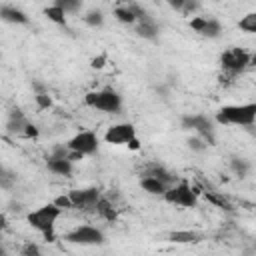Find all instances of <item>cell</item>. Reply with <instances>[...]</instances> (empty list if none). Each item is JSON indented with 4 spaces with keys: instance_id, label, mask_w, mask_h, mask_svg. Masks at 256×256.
<instances>
[{
    "instance_id": "cell-2",
    "label": "cell",
    "mask_w": 256,
    "mask_h": 256,
    "mask_svg": "<svg viewBox=\"0 0 256 256\" xmlns=\"http://www.w3.org/2000/svg\"><path fill=\"white\" fill-rule=\"evenodd\" d=\"M214 122L220 126H240L252 128L256 124V102L242 104H224L216 110Z\"/></svg>"
},
{
    "instance_id": "cell-26",
    "label": "cell",
    "mask_w": 256,
    "mask_h": 256,
    "mask_svg": "<svg viewBox=\"0 0 256 256\" xmlns=\"http://www.w3.org/2000/svg\"><path fill=\"white\" fill-rule=\"evenodd\" d=\"M56 4H60L62 10H64L68 16L82 10V2H80V0H56Z\"/></svg>"
},
{
    "instance_id": "cell-1",
    "label": "cell",
    "mask_w": 256,
    "mask_h": 256,
    "mask_svg": "<svg viewBox=\"0 0 256 256\" xmlns=\"http://www.w3.org/2000/svg\"><path fill=\"white\" fill-rule=\"evenodd\" d=\"M62 212L64 210L58 208L54 202H48V204H42V206L30 210L26 214V222H28V226L32 230L40 232L46 238V242H54V238H56V222L62 216Z\"/></svg>"
},
{
    "instance_id": "cell-19",
    "label": "cell",
    "mask_w": 256,
    "mask_h": 256,
    "mask_svg": "<svg viewBox=\"0 0 256 256\" xmlns=\"http://www.w3.org/2000/svg\"><path fill=\"white\" fill-rule=\"evenodd\" d=\"M112 16H114V20H118L120 24H124V26H136V22H138V18H136V14L132 12V8H130V4H118L114 10H112Z\"/></svg>"
},
{
    "instance_id": "cell-13",
    "label": "cell",
    "mask_w": 256,
    "mask_h": 256,
    "mask_svg": "<svg viewBox=\"0 0 256 256\" xmlns=\"http://www.w3.org/2000/svg\"><path fill=\"white\" fill-rule=\"evenodd\" d=\"M134 34H136L138 38L148 40V42H156L158 36H160V26H158L156 18L146 16V18H142V20L136 22V26H134Z\"/></svg>"
},
{
    "instance_id": "cell-28",
    "label": "cell",
    "mask_w": 256,
    "mask_h": 256,
    "mask_svg": "<svg viewBox=\"0 0 256 256\" xmlns=\"http://www.w3.org/2000/svg\"><path fill=\"white\" fill-rule=\"evenodd\" d=\"M18 252H20V256H42V250L36 242H24Z\"/></svg>"
},
{
    "instance_id": "cell-11",
    "label": "cell",
    "mask_w": 256,
    "mask_h": 256,
    "mask_svg": "<svg viewBox=\"0 0 256 256\" xmlns=\"http://www.w3.org/2000/svg\"><path fill=\"white\" fill-rule=\"evenodd\" d=\"M190 28L196 34H200L204 38H210V40H216V38L222 36V24H220V20H216L212 16H198L196 14L190 20Z\"/></svg>"
},
{
    "instance_id": "cell-23",
    "label": "cell",
    "mask_w": 256,
    "mask_h": 256,
    "mask_svg": "<svg viewBox=\"0 0 256 256\" xmlns=\"http://www.w3.org/2000/svg\"><path fill=\"white\" fill-rule=\"evenodd\" d=\"M238 30H242L244 34L256 36V10H254V12H246V14L238 20Z\"/></svg>"
},
{
    "instance_id": "cell-16",
    "label": "cell",
    "mask_w": 256,
    "mask_h": 256,
    "mask_svg": "<svg viewBox=\"0 0 256 256\" xmlns=\"http://www.w3.org/2000/svg\"><path fill=\"white\" fill-rule=\"evenodd\" d=\"M46 168H48V172H52L56 176L70 178L72 172H74V162L64 160V158H52V156H48L46 158Z\"/></svg>"
},
{
    "instance_id": "cell-24",
    "label": "cell",
    "mask_w": 256,
    "mask_h": 256,
    "mask_svg": "<svg viewBox=\"0 0 256 256\" xmlns=\"http://www.w3.org/2000/svg\"><path fill=\"white\" fill-rule=\"evenodd\" d=\"M82 20H84V24L90 26V28H102V26H104V12L98 10V8H92V10H88V12L82 16Z\"/></svg>"
},
{
    "instance_id": "cell-22",
    "label": "cell",
    "mask_w": 256,
    "mask_h": 256,
    "mask_svg": "<svg viewBox=\"0 0 256 256\" xmlns=\"http://www.w3.org/2000/svg\"><path fill=\"white\" fill-rule=\"evenodd\" d=\"M228 166H230L232 174L238 176V178H246L248 172H250V162L246 158H242V156H230Z\"/></svg>"
},
{
    "instance_id": "cell-10",
    "label": "cell",
    "mask_w": 256,
    "mask_h": 256,
    "mask_svg": "<svg viewBox=\"0 0 256 256\" xmlns=\"http://www.w3.org/2000/svg\"><path fill=\"white\" fill-rule=\"evenodd\" d=\"M134 138H138V134H136V126L130 124V122L112 124L104 132V142L106 144H124V146H128Z\"/></svg>"
},
{
    "instance_id": "cell-14",
    "label": "cell",
    "mask_w": 256,
    "mask_h": 256,
    "mask_svg": "<svg viewBox=\"0 0 256 256\" xmlns=\"http://www.w3.org/2000/svg\"><path fill=\"white\" fill-rule=\"evenodd\" d=\"M30 126V120L26 118V114L20 110V108H14L10 114H8V122H6V128L10 134H16L20 138H24L26 130Z\"/></svg>"
},
{
    "instance_id": "cell-32",
    "label": "cell",
    "mask_w": 256,
    "mask_h": 256,
    "mask_svg": "<svg viewBox=\"0 0 256 256\" xmlns=\"http://www.w3.org/2000/svg\"><path fill=\"white\" fill-rule=\"evenodd\" d=\"M104 62H106V56H104V54H100V56H96V58H92V60H90V66H92V68H102V66H104Z\"/></svg>"
},
{
    "instance_id": "cell-20",
    "label": "cell",
    "mask_w": 256,
    "mask_h": 256,
    "mask_svg": "<svg viewBox=\"0 0 256 256\" xmlns=\"http://www.w3.org/2000/svg\"><path fill=\"white\" fill-rule=\"evenodd\" d=\"M44 16H46L52 24H56V26H62V28L68 26V14H66V12L62 10V6L56 4V2L44 8Z\"/></svg>"
},
{
    "instance_id": "cell-34",
    "label": "cell",
    "mask_w": 256,
    "mask_h": 256,
    "mask_svg": "<svg viewBox=\"0 0 256 256\" xmlns=\"http://www.w3.org/2000/svg\"><path fill=\"white\" fill-rule=\"evenodd\" d=\"M250 66H256V54H252V58H250Z\"/></svg>"
},
{
    "instance_id": "cell-8",
    "label": "cell",
    "mask_w": 256,
    "mask_h": 256,
    "mask_svg": "<svg viewBox=\"0 0 256 256\" xmlns=\"http://www.w3.org/2000/svg\"><path fill=\"white\" fill-rule=\"evenodd\" d=\"M66 146L72 152H78L80 156H94L100 148V138L94 130H80L70 140H66Z\"/></svg>"
},
{
    "instance_id": "cell-3",
    "label": "cell",
    "mask_w": 256,
    "mask_h": 256,
    "mask_svg": "<svg viewBox=\"0 0 256 256\" xmlns=\"http://www.w3.org/2000/svg\"><path fill=\"white\" fill-rule=\"evenodd\" d=\"M84 104L96 112L120 114L124 100H122V94L114 88H98V90H90L84 94Z\"/></svg>"
},
{
    "instance_id": "cell-31",
    "label": "cell",
    "mask_w": 256,
    "mask_h": 256,
    "mask_svg": "<svg viewBox=\"0 0 256 256\" xmlns=\"http://www.w3.org/2000/svg\"><path fill=\"white\" fill-rule=\"evenodd\" d=\"M52 202H54L58 208H62V210H70V208H74V206H72V200H70V196H68V192H66V194L56 196Z\"/></svg>"
},
{
    "instance_id": "cell-12",
    "label": "cell",
    "mask_w": 256,
    "mask_h": 256,
    "mask_svg": "<svg viewBox=\"0 0 256 256\" xmlns=\"http://www.w3.org/2000/svg\"><path fill=\"white\" fill-rule=\"evenodd\" d=\"M0 20L6 24H16V26H28L30 24V16L12 4H2L0 6Z\"/></svg>"
},
{
    "instance_id": "cell-7",
    "label": "cell",
    "mask_w": 256,
    "mask_h": 256,
    "mask_svg": "<svg viewBox=\"0 0 256 256\" xmlns=\"http://www.w3.org/2000/svg\"><path fill=\"white\" fill-rule=\"evenodd\" d=\"M250 58H252V54L248 50H244L240 46H230L220 54V68L226 74L236 76V74L244 72L246 68H250Z\"/></svg>"
},
{
    "instance_id": "cell-17",
    "label": "cell",
    "mask_w": 256,
    "mask_h": 256,
    "mask_svg": "<svg viewBox=\"0 0 256 256\" xmlns=\"http://www.w3.org/2000/svg\"><path fill=\"white\" fill-rule=\"evenodd\" d=\"M172 244H198L204 240V234L202 232H196V230H174L166 236Z\"/></svg>"
},
{
    "instance_id": "cell-29",
    "label": "cell",
    "mask_w": 256,
    "mask_h": 256,
    "mask_svg": "<svg viewBox=\"0 0 256 256\" xmlns=\"http://www.w3.org/2000/svg\"><path fill=\"white\" fill-rule=\"evenodd\" d=\"M186 144H188V148H190L192 152H204V150L208 148V144H206L200 136H196V134H192V136L186 140Z\"/></svg>"
},
{
    "instance_id": "cell-33",
    "label": "cell",
    "mask_w": 256,
    "mask_h": 256,
    "mask_svg": "<svg viewBox=\"0 0 256 256\" xmlns=\"http://www.w3.org/2000/svg\"><path fill=\"white\" fill-rule=\"evenodd\" d=\"M128 148H130V150H138V148H140V140H138V138H134V140L128 144Z\"/></svg>"
},
{
    "instance_id": "cell-15",
    "label": "cell",
    "mask_w": 256,
    "mask_h": 256,
    "mask_svg": "<svg viewBox=\"0 0 256 256\" xmlns=\"http://www.w3.org/2000/svg\"><path fill=\"white\" fill-rule=\"evenodd\" d=\"M142 176H154V178L162 180V182H164L168 188L180 182V180H178V176H176L172 170H168L166 166H162V164H148V166L144 168Z\"/></svg>"
},
{
    "instance_id": "cell-27",
    "label": "cell",
    "mask_w": 256,
    "mask_h": 256,
    "mask_svg": "<svg viewBox=\"0 0 256 256\" xmlns=\"http://www.w3.org/2000/svg\"><path fill=\"white\" fill-rule=\"evenodd\" d=\"M14 184H16V174L10 172L8 168H2V172H0V186L4 190H10Z\"/></svg>"
},
{
    "instance_id": "cell-30",
    "label": "cell",
    "mask_w": 256,
    "mask_h": 256,
    "mask_svg": "<svg viewBox=\"0 0 256 256\" xmlns=\"http://www.w3.org/2000/svg\"><path fill=\"white\" fill-rule=\"evenodd\" d=\"M34 102H36L38 110H48V108L52 106V98H50L48 92H38V94H34Z\"/></svg>"
},
{
    "instance_id": "cell-6",
    "label": "cell",
    "mask_w": 256,
    "mask_h": 256,
    "mask_svg": "<svg viewBox=\"0 0 256 256\" xmlns=\"http://www.w3.org/2000/svg\"><path fill=\"white\" fill-rule=\"evenodd\" d=\"M64 242L74 244V246H102L106 242V234L98 226L80 224L64 234Z\"/></svg>"
},
{
    "instance_id": "cell-35",
    "label": "cell",
    "mask_w": 256,
    "mask_h": 256,
    "mask_svg": "<svg viewBox=\"0 0 256 256\" xmlns=\"http://www.w3.org/2000/svg\"><path fill=\"white\" fill-rule=\"evenodd\" d=\"M252 250H254V254H256V242H254V244H252Z\"/></svg>"
},
{
    "instance_id": "cell-18",
    "label": "cell",
    "mask_w": 256,
    "mask_h": 256,
    "mask_svg": "<svg viewBox=\"0 0 256 256\" xmlns=\"http://www.w3.org/2000/svg\"><path fill=\"white\" fill-rule=\"evenodd\" d=\"M140 188L146 192V194H150V196H164L166 194V190H168V186L162 182V180H158V178H154V176H142L140 178Z\"/></svg>"
},
{
    "instance_id": "cell-25",
    "label": "cell",
    "mask_w": 256,
    "mask_h": 256,
    "mask_svg": "<svg viewBox=\"0 0 256 256\" xmlns=\"http://www.w3.org/2000/svg\"><path fill=\"white\" fill-rule=\"evenodd\" d=\"M204 196H206V200L208 202H212V204H216L218 208H224V210H232V204L222 196V194H218V192H212V190H206L204 192Z\"/></svg>"
},
{
    "instance_id": "cell-9",
    "label": "cell",
    "mask_w": 256,
    "mask_h": 256,
    "mask_svg": "<svg viewBox=\"0 0 256 256\" xmlns=\"http://www.w3.org/2000/svg\"><path fill=\"white\" fill-rule=\"evenodd\" d=\"M68 196L72 200V206L76 210H96L100 198H102V192L96 188V186H86V188H72L68 190Z\"/></svg>"
},
{
    "instance_id": "cell-4",
    "label": "cell",
    "mask_w": 256,
    "mask_h": 256,
    "mask_svg": "<svg viewBox=\"0 0 256 256\" xmlns=\"http://www.w3.org/2000/svg\"><path fill=\"white\" fill-rule=\"evenodd\" d=\"M198 194H200V190L196 186L188 184L186 180H180L178 184H174L166 190L162 200L170 206L180 208V210H192L198 206Z\"/></svg>"
},
{
    "instance_id": "cell-5",
    "label": "cell",
    "mask_w": 256,
    "mask_h": 256,
    "mask_svg": "<svg viewBox=\"0 0 256 256\" xmlns=\"http://www.w3.org/2000/svg\"><path fill=\"white\" fill-rule=\"evenodd\" d=\"M182 130H188L196 136H200L208 146H216V130H214V120L208 118L206 114H184L180 118Z\"/></svg>"
},
{
    "instance_id": "cell-21",
    "label": "cell",
    "mask_w": 256,
    "mask_h": 256,
    "mask_svg": "<svg viewBox=\"0 0 256 256\" xmlns=\"http://www.w3.org/2000/svg\"><path fill=\"white\" fill-rule=\"evenodd\" d=\"M94 212H96L102 220H108V222H116V218H118V210H116V206H114L112 200H108L106 196L100 198V202H98V206H96Z\"/></svg>"
}]
</instances>
